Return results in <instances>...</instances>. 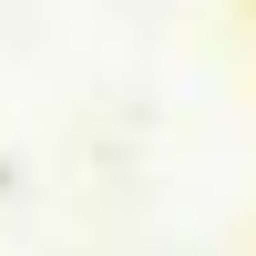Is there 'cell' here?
<instances>
[]
</instances>
